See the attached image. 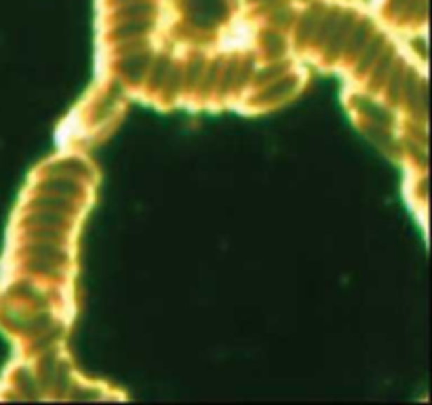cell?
<instances>
[{
	"label": "cell",
	"instance_id": "obj_2",
	"mask_svg": "<svg viewBox=\"0 0 432 405\" xmlns=\"http://www.w3.org/2000/svg\"><path fill=\"white\" fill-rule=\"evenodd\" d=\"M22 228H53L72 234L76 228V215L51 211V209H39V207H26L22 215Z\"/></svg>",
	"mask_w": 432,
	"mask_h": 405
},
{
	"label": "cell",
	"instance_id": "obj_4",
	"mask_svg": "<svg viewBox=\"0 0 432 405\" xmlns=\"http://www.w3.org/2000/svg\"><path fill=\"white\" fill-rule=\"evenodd\" d=\"M297 85H299V81H297L295 72L289 70L287 74L278 77L276 81H272V83H268V85L255 89V102H259L262 106L281 104V102L289 100V98L295 93Z\"/></svg>",
	"mask_w": 432,
	"mask_h": 405
},
{
	"label": "cell",
	"instance_id": "obj_9",
	"mask_svg": "<svg viewBox=\"0 0 432 405\" xmlns=\"http://www.w3.org/2000/svg\"><path fill=\"white\" fill-rule=\"evenodd\" d=\"M287 49L289 47H287V41H285L281 30L274 28L272 32L262 36V55L266 60H285Z\"/></svg>",
	"mask_w": 432,
	"mask_h": 405
},
{
	"label": "cell",
	"instance_id": "obj_8",
	"mask_svg": "<svg viewBox=\"0 0 432 405\" xmlns=\"http://www.w3.org/2000/svg\"><path fill=\"white\" fill-rule=\"evenodd\" d=\"M386 45H388V39L382 34V32H373V36L367 41V45L363 47V51L358 53V58L354 60V64H352V68H354V72H356V77H360V79H365L367 77V72L371 70V66L375 64V60L382 55V51L386 49Z\"/></svg>",
	"mask_w": 432,
	"mask_h": 405
},
{
	"label": "cell",
	"instance_id": "obj_1",
	"mask_svg": "<svg viewBox=\"0 0 432 405\" xmlns=\"http://www.w3.org/2000/svg\"><path fill=\"white\" fill-rule=\"evenodd\" d=\"M34 190L66 197V199H72L79 203H85V199H87V182L85 180L60 175V173H43V178L36 182Z\"/></svg>",
	"mask_w": 432,
	"mask_h": 405
},
{
	"label": "cell",
	"instance_id": "obj_3",
	"mask_svg": "<svg viewBox=\"0 0 432 405\" xmlns=\"http://www.w3.org/2000/svg\"><path fill=\"white\" fill-rule=\"evenodd\" d=\"M156 26V18H133V20H114L110 28L112 45L129 43V41H144L152 34Z\"/></svg>",
	"mask_w": 432,
	"mask_h": 405
},
{
	"label": "cell",
	"instance_id": "obj_7",
	"mask_svg": "<svg viewBox=\"0 0 432 405\" xmlns=\"http://www.w3.org/2000/svg\"><path fill=\"white\" fill-rule=\"evenodd\" d=\"M81 205L83 203H79V201H72V199H66V197H58V194H49V192H39V190H32V194H30V199L26 203V207L62 211V213L76 215V218H79Z\"/></svg>",
	"mask_w": 432,
	"mask_h": 405
},
{
	"label": "cell",
	"instance_id": "obj_5",
	"mask_svg": "<svg viewBox=\"0 0 432 405\" xmlns=\"http://www.w3.org/2000/svg\"><path fill=\"white\" fill-rule=\"evenodd\" d=\"M373 32H375V26L369 22V20H356V24L352 26V30H350V34H348V39H346V45H344V51H342V62H346V64H354V60L358 58V53L363 51V47L367 45V41L373 36Z\"/></svg>",
	"mask_w": 432,
	"mask_h": 405
},
{
	"label": "cell",
	"instance_id": "obj_6",
	"mask_svg": "<svg viewBox=\"0 0 432 405\" xmlns=\"http://www.w3.org/2000/svg\"><path fill=\"white\" fill-rule=\"evenodd\" d=\"M325 9L327 7L316 5V7H310L308 11H304L297 18V22H295V41H297V45L312 49V43L316 39L318 26L323 22V15H325Z\"/></svg>",
	"mask_w": 432,
	"mask_h": 405
},
{
	"label": "cell",
	"instance_id": "obj_10",
	"mask_svg": "<svg viewBox=\"0 0 432 405\" xmlns=\"http://www.w3.org/2000/svg\"><path fill=\"white\" fill-rule=\"evenodd\" d=\"M22 241H53V243L70 245L72 234L53 228H22Z\"/></svg>",
	"mask_w": 432,
	"mask_h": 405
}]
</instances>
